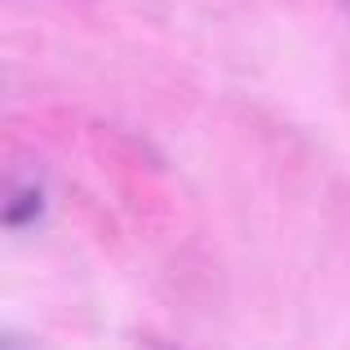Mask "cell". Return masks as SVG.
<instances>
[{
	"label": "cell",
	"instance_id": "1",
	"mask_svg": "<svg viewBox=\"0 0 350 350\" xmlns=\"http://www.w3.org/2000/svg\"><path fill=\"white\" fill-rule=\"evenodd\" d=\"M36 213H40V191H36V187H27L23 196H14V200H9L5 226H23V222H31Z\"/></svg>",
	"mask_w": 350,
	"mask_h": 350
}]
</instances>
